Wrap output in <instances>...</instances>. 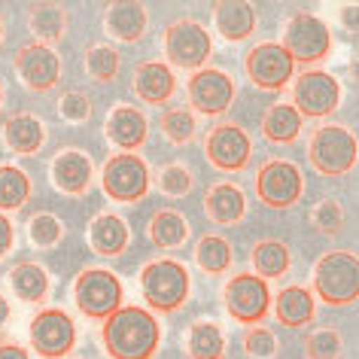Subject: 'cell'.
Masks as SVG:
<instances>
[{"mask_svg":"<svg viewBox=\"0 0 359 359\" xmlns=\"http://www.w3.org/2000/svg\"><path fill=\"white\" fill-rule=\"evenodd\" d=\"M341 104V83L326 70H304L295 76L292 86V107L299 116H311V119H323L332 116Z\"/></svg>","mask_w":359,"mask_h":359,"instance_id":"12","label":"cell"},{"mask_svg":"<svg viewBox=\"0 0 359 359\" xmlns=\"http://www.w3.org/2000/svg\"><path fill=\"white\" fill-rule=\"evenodd\" d=\"M10 290L15 292V299H22L25 304H40V302H46L52 280L43 265L25 259V262H15L10 268Z\"/></svg>","mask_w":359,"mask_h":359,"instance_id":"25","label":"cell"},{"mask_svg":"<svg viewBox=\"0 0 359 359\" xmlns=\"http://www.w3.org/2000/svg\"><path fill=\"white\" fill-rule=\"evenodd\" d=\"M10 313H13V311H10V302H6L4 295H0V329H4L6 323H10Z\"/></svg>","mask_w":359,"mask_h":359,"instance_id":"45","label":"cell"},{"mask_svg":"<svg viewBox=\"0 0 359 359\" xmlns=\"http://www.w3.org/2000/svg\"><path fill=\"white\" fill-rule=\"evenodd\" d=\"M158 128L174 147H183V143H189L195 137L198 119H195V113L186 110V107H174V110H165L158 116Z\"/></svg>","mask_w":359,"mask_h":359,"instance_id":"34","label":"cell"},{"mask_svg":"<svg viewBox=\"0 0 359 359\" xmlns=\"http://www.w3.org/2000/svg\"><path fill=\"white\" fill-rule=\"evenodd\" d=\"M308 161L317 174L341 177L350 174L356 165V137L344 125H320L311 134L308 143Z\"/></svg>","mask_w":359,"mask_h":359,"instance_id":"4","label":"cell"},{"mask_svg":"<svg viewBox=\"0 0 359 359\" xmlns=\"http://www.w3.org/2000/svg\"><path fill=\"white\" fill-rule=\"evenodd\" d=\"M125 290L122 280L107 268H86L74 280V302L88 320H107L113 311L122 308Z\"/></svg>","mask_w":359,"mask_h":359,"instance_id":"5","label":"cell"},{"mask_svg":"<svg viewBox=\"0 0 359 359\" xmlns=\"http://www.w3.org/2000/svg\"><path fill=\"white\" fill-rule=\"evenodd\" d=\"M147 235L152 241V247L158 250H180L189 238V226H186L183 213L177 210H156L149 219Z\"/></svg>","mask_w":359,"mask_h":359,"instance_id":"28","label":"cell"},{"mask_svg":"<svg viewBox=\"0 0 359 359\" xmlns=\"http://www.w3.org/2000/svg\"><path fill=\"white\" fill-rule=\"evenodd\" d=\"M304 192V177L295 161L290 158H271L259 168L256 174V195L259 201L274 210H286L299 204Z\"/></svg>","mask_w":359,"mask_h":359,"instance_id":"10","label":"cell"},{"mask_svg":"<svg viewBox=\"0 0 359 359\" xmlns=\"http://www.w3.org/2000/svg\"><path fill=\"white\" fill-rule=\"evenodd\" d=\"M158 189L165 195H170V198H183V195H189L192 170L186 165H180V161H170V165H165L161 174H158Z\"/></svg>","mask_w":359,"mask_h":359,"instance_id":"39","label":"cell"},{"mask_svg":"<svg viewBox=\"0 0 359 359\" xmlns=\"http://www.w3.org/2000/svg\"><path fill=\"white\" fill-rule=\"evenodd\" d=\"M186 353L192 359H222L226 356V332L217 323H195L186 335Z\"/></svg>","mask_w":359,"mask_h":359,"instance_id":"31","label":"cell"},{"mask_svg":"<svg viewBox=\"0 0 359 359\" xmlns=\"http://www.w3.org/2000/svg\"><path fill=\"white\" fill-rule=\"evenodd\" d=\"M101 341L113 359H152L161 341V329L152 311L125 304L104 320Z\"/></svg>","mask_w":359,"mask_h":359,"instance_id":"1","label":"cell"},{"mask_svg":"<svg viewBox=\"0 0 359 359\" xmlns=\"http://www.w3.org/2000/svg\"><path fill=\"white\" fill-rule=\"evenodd\" d=\"M104 134H107V140L116 143L122 152H131V149H137L140 143H147L149 122H147V116H143L137 107L119 104V107H113L110 110V116H107Z\"/></svg>","mask_w":359,"mask_h":359,"instance_id":"18","label":"cell"},{"mask_svg":"<svg viewBox=\"0 0 359 359\" xmlns=\"http://www.w3.org/2000/svg\"><path fill=\"white\" fill-rule=\"evenodd\" d=\"M204 213L217 226H235L247 217V195L238 183H217L204 198Z\"/></svg>","mask_w":359,"mask_h":359,"instance_id":"24","label":"cell"},{"mask_svg":"<svg viewBox=\"0 0 359 359\" xmlns=\"http://www.w3.org/2000/svg\"><path fill=\"white\" fill-rule=\"evenodd\" d=\"M28 338L43 359H65L76 347V323L61 308H43L34 313Z\"/></svg>","mask_w":359,"mask_h":359,"instance_id":"9","label":"cell"},{"mask_svg":"<svg viewBox=\"0 0 359 359\" xmlns=\"http://www.w3.org/2000/svg\"><path fill=\"white\" fill-rule=\"evenodd\" d=\"M0 107H4V83H0Z\"/></svg>","mask_w":359,"mask_h":359,"instance_id":"47","label":"cell"},{"mask_svg":"<svg viewBox=\"0 0 359 359\" xmlns=\"http://www.w3.org/2000/svg\"><path fill=\"white\" fill-rule=\"evenodd\" d=\"M250 262H253L256 274L262 277V280H277V277H283L290 271L292 253L280 241H259L253 247V253H250Z\"/></svg>","mask_w":359,"mask_h":359,"instance_id":"29","label":"cell"},{"mask_svg":"<svg viewBox=\"0 0 359 359\" xmlns=\"http://www.w3.org/2000/svg\"><path fill=\"white\" fill-rule=\"evenodd\" d=\"M95 177V165L83 149H61L52 158V183L65 195H86Z\"/></svg>","mask_w":359,"mask_h":359,"instance_id":"17","label":"cell"},{"mask_svg":"<svg viewBox=\"0 0 359 359\" xmlns=\"http://www.w3.org/2000/svg\"><path fill=\"white\" fill-rule=\"evenodd\" d=\"M149 25V13L143 4H131V0H119V4H110L104 13V28L113 40L119 43H137L143 34H147Z\"/></svg>","mask_w":359,"mask_h":359,"instance_id":"21","label":"cell"},{"mask_svg":"<svg viewBox=\"0 0 359 359\" xmlns=\"http://www.w3.org/2000/svg\"><path fill=\"white\" fill-rule=\"evenodd\" d=\"M204 156L217 170H244L250 165V156H253V140L250 134L241 128V125H231V122H222V125H213L204 137Z\"/></svg>","mask_w":359,"mask_h":359,"instance_id":"13","label":"cell"},{"mask_svg":"<svg viewBox=\"0 0 359 359\" xmlns=\"http://www.w3.org/2000/svg\"><path fill=\"white\" fill-rule=\"evenodd\" d=\"M131 244V229L128 222L116 213H97V217L88 222V247L95 250L97 256H122Z\"/></svg>","mask_w":359,"mask_h":359,"instance_id":"22","label":"cell"},{"mask_svg":"<svg viewBox=\"0 0 359 359\" xmlns=\"http://www.w3.org/2000/svg\"><path fill=\"white\" fill-rule=\"evenodd\" d=\"M0 359H31V353L22 344H13V341H6V344H0Z\"/></svg>","mask_w":359,"mask_h":359,"instance_id":"43","label":"cell"},{"mask_svg":"<svg viewBox=\"0 0 359 359\" xmlns=\"http://www.w3.org/2000/svg\"><path fill=\"white\" fill-rule=\"evenodd\" d=\"M186 92H189V104L195 107V113L201 116H222L235 101V83L217 67L195 70L186 83Z\"/></svg>","mask_w":359,"mask_h":359,"instance_id":"15","label":"cell"},{"mask_svg":"<svg viewBox=\"0 0 359 359\" xmlns=\"http://www.w3.org/2000/svg\"><path fill=\"white\" fill-rule=\"evenodd\" d=\"M119 65H122L119 49H113V46H92L86 52V70L92 79H97V83H110V79H116Z\"/></svg>","mask_w":359,"mask_h":359,"instance_id":"37","label":"cell"},{"mask_svg":"<svg viewBox=\"0 0 359 359\" xmlns=\"http://www.w3.org/2000/svg\"><path fill=\"white\" fill-rule=\"evenodd\" d=\"M213 22H217L222 40L244 43L256 31V10L253 4H244V0H222V4L213 6Z\"/></svg>","mask_w":359,"mask_h":359,"instance_id":"23","label":"cell"},{"mask_svg":"<svg viewBox=\"0 0 359 359\" xmlns=\"http://www.w3.org/2000/svg\"><path fill=\"white\" fill-rule=\"evenodd\" d=\"M231 244L219 235H201L195 244V262L208 274H226L231 268Z\"/></svg>","mask_w":359,"mask_h":359,"instance_id":"32","label":"cell"},{"mask_svg":"<svg viewBox=\"0 0 359 359\" xmlns=\"http://www.w3.org/2000/svg\"><path fill=\"white\" fill-rule=\"evenodd\" d=\"M344 28L350 34H356V4H347L344 6Z\"/></svg>","mask_w":359,"mask_h":359,"instance_id":"44","label":"cell"},{"mask_svg":"<svg viewBox=\"0 0 359 359\" xmlns=\"http://www.w3.org/2000/svg\"><path fill=\"white\" fill-rule=\"evenodd\" d=\"M28 28L43 46H52L67 31V10L61 4H34L28 13Z\"/></svg>","mask_w":359,"mask_h":359,"instance_id":"27","label":"cell"},{"mask_svg":"<svg viewBox=\"0 0 359 359\" xmlns=\"http://www.w3.org/2000/svg\"><path fill=\"white\" fill-rule=\"evenodd\" d=\"M15 74L31 92H52L61 79V58L52 46L43 43H25L15 52Z\"/></svg>","mask_w":359,"mask_h":359,"instance_id":"16","label":"cell"},{"mask_svg":"<svg viewBox=\"0 0 359 359\" xmlns=\"http://www.w3.org/2000/svg\"><path fill=\"white\" fill-rule=\"evenodd\" d=\"M140 290L152 311L174 313L189 299V271L174 259H152L140 268Z\"/></svg>","mask_w":359,"mask_h":359,"instance_id":"3","label":"cell"},{"mask_svg":"<svg viewBox=\"0 0 359 359\" xmlns=\"http://www.w3.org/2000/svg\"><path fill=\"white\" fill-rule=\"evenodd\" d=\"M0 46H4V19H0Z\"/></svg>","mask_w":359,"mask_h":359,"instance_id":"46","label":"cell"},{"mask_svg":"<svg viewBox=\"0 0 359 359\" xmlns=\"http://www.w3.org/2000/svg\"><path fill=\"white\" fill-rule=\"evenodd\" d=\"M247 76L253 79V86L265 88V92H280L295 74V61L286 55L280 43H256L247 52Z\"/></svg>","mask_w":359,"mask_h":359,"instance_id":"14","label":"cell"},{"mask_svg":"<svg viewBox=\"0 0 359 359\" xmlns=\"http://www.w3.org/2000/svg\"><path fill=\"white\" fill-rule=\"evenodd\" d=\"M101 186L113 201L134 204L149 192V165L134 152H116L101 168Z\"/></svg>","mask_w":359,"mask_h":359,"instance_id":"7","label":"cell"},{"mask_svg":"<svg viewBox=\"0 0 359 359\" xmlns=\"http://www.w3.org/2000/svg\"><path fill=\"white\" fill-rule=\"evenodd\" d=\"M344 350V338L338 329L323 326L304 335V356L308 359H338Z\"/></svg>","mask_w":359,"mask_h":359,"instance_id":"35","label":"cell"},{"mask_svg":"<svg viewBox=\"0 0 359 359\" xmlns=\"http://www.w3.org/2000/svg\"><path fill=\"white\" fill-rule=\"evenodd\" d=\"M58 113L67 122H86L92 116V101L83 92H65L58 97Z\"/></svg>","mask_w":359,"mask_h":359,"instance_id":"41","label":"cell"},{"mask_svg":"<svg viewBox=\"0 0 359 359\" xmlns=\"http://www.w3.org/2000/svg\"><path fill=\"white\" fill-rule=\"evenodd\" d=\"M4 140L19 156H34V152H40L43 140H46V131H43V122L37 116L15 113L4 122Z\"/></svg>","mask_w":359,"mask_h":359,"instance_id":"26","label":"cell"},{"mask_svg":"<svg viewBox=\"0 0 359 359\" xmlns=\"http://www.w3.org/2000/svg\"><path fill=\"white\" fill-rule=\"evenodd\" d=\"M280 46L295 65H320L332 49V31L313 13H295L283 28Z\"/></svg>","mask_w":359,"mask_h":359,"instance_id":"6","label":"cell"},{"mask_svg":"<svg viewBox=\"0 0 359 359\" xmlns=\"http://www.w3.org/2000/svg\"><path fill=\"white\" fill-rule=\"evenodd\" d=\"M210 52H213L210 34L195 19H177L174 25L165 28V55L170 61V67L201 70L208 65Z\"/></svg>","mask_w":359,"mask_h":359,"instance_id":"11","label":"cell"},{"mask_svg":"<svg viewBox=\"0 0 359 359\" xmlns=\"http://www.w3.org/2000/svg\"><path fill=\"white\" fill-rule=\"evenodd\" d=\"M313 295L332 308H344L359 299V262L350 250H332L313 265Z\"/></svg>","mask_w":359,"mask_h":359,"instance_id":"2","label":"cell"},{"mask_svg":"<svg viewBox=\"0 0 359 359\" xmlns=\"http://www.w3.org/2000/svg\"><path fill=\"white\" fill-rule=\"evenodd\" d=\"M222 304H226L231 320L244 323V326H256V323H262L268 317V308H271L268 280L250 271L235 274L222 286Z\"/></svg>","mask_w":359,"mask_h":359,"instance_id":"8","label":"cell"},{"mask_svg":"<svg viewBox=\"0 0 359 359\" xmlns=\"http://www.w3.org/2000/svg\"><path fill=\"white\" fill-rule=\"evenodd\" d=\"M13 241H15L13 222H10V217H6L4 210H0V259H6V256H10V250H13Z\"/></svg>","mask_w":359,"mask_h":359,"instance_id":"42","label":"cell"},{"mask_svg":"<svg viewBox=\"0 0 359 359\" xmlns=\"http://www.w3.org/2000/svg\"><path fill=\"white\" fill-rule=\"evenodd\" d=\"M134 95L147 104H165L177 95V76L165 61H143L134 70Z\"/></svg>","mask_w":359,"mask_h":359,"instance_id":"20","label":"cell"},{"mask_svg":"<svg viewBox=\"0 0 359 359\" xmlns=\"http://www.w3.org/2000/svg\"><path fill=\"white\" fill-rule=\"evenodd\" d=\"M277 335L271 329H265V326H253L244 335V353L250 359H274L277 353Z\"/></svg>","mask_w":359,"mask_h":359,"instance_id":"40","label":"cell"},{"mask_svg":"<svg viewBox=\"0 0 359 359\" xmlns=\"http://www.w3.org/2000/svg\"><path fill=\"white\" fill-rule=\"evenodd\" d=\"M302 116L292 104H274L262 119V134L268 143H295L302 134Z\"/></svg>","mask_w":359,"mask_h":359,"instance_id":"30","label":"cell"},{"mask_svg":"<svg viewBox=\"0 0 359 359\" xmlns=\"http://www.w3.org/2000/svg\"><path fill=\"white\" fill-rule=\"evenodd\" d=\"M31 198V177L15 165H0V210H19Z\"/></svg>","mask_w":359,"mask_h":359,"instance_id":"33","label":"cell"},{"mask_svg":"<svg viewBox=\"0 0 359 359\" xmlns=\"http://www.w3.org/2000/svg\"><path fill=\"white\" fill-rule=\"evenodd\" d=\"M271 311L280 326L286 329H302L317 317V299L308 286H283L271 299Z\"/></svg>","mask_w":359,"mask_h":359,"instance_id":"19","label":"cell"},{"mask_svg":"<svg viewBox=\"0 0 359 359\" xmlns=\"http://www.w3.org/2000/svg\"><path fill=\"white\" fill-rule=\"evenodd\" d=\"M28 238H31L34 247L49 250V247H55L58 241L65 238V226H61V219L55 217V213L40 210V213H34V217L28 219Z\"/></svg>","mask_w":359,"mask_h":359,"instance_id":"36","label":"cell"},{"mask_svg":"<svg viewBox=\"0 0 359 359\" xmlns=\"http://www.w3.org/2000/svg\"><path fill=\"white\" fill-rule=\"evenodd\" d=\"M344 208H341L338 201H332V198H323L313 204V210H311V226L320 231V235H338L341 229H344Z\"/></svg>","mask_w":359,"mask_h":359,"instance_id":"38","label":"cell"}]
</instances>
